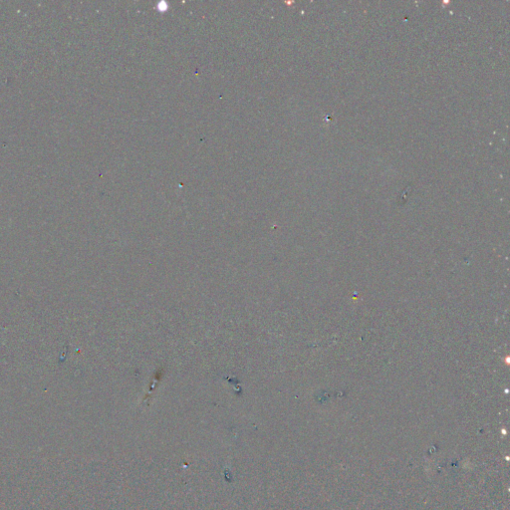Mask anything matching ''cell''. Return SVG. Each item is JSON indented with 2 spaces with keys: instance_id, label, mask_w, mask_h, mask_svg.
<instances>
[]
</instances>
